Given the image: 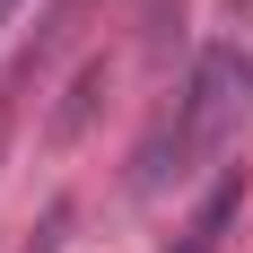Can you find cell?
I'll return each instance as SVG.
<instances>
[{
	"instance_id": "cell-1",
	"label": "cell",
	"mask_w": 253,
	"mask_h": 253,
	"mask_svg": "<svg viewBox=\"0 0 253 253\" xmlns=\"http://www.w3.org/2000/svg\"><path fill=\"white\" fill-rule=\"evenodd\" d=\"M245 114H253V52H245V44H210L201 61H192V79H183V96L166 105L157 131L140 140V157H131V192L149 201V192L183 183L192 166H210V157L245 131Z\"/></svg>"
},
{
	"instance_id": "cell-2",
	"label": "cell",
	"mask_w": 253,
	"mask_h": 253,
	"mask_svg": "<svg viewBox=\"0 0 253 253\" xmlns=\"http://www.w3.org/2000/svg\"><path fill=\"white\" fill-rule=\"evenodd\" d=\"M227 218H236V183H218V192L201 201V218H192V227H183V236H175L166 253H218V236H227Z\"/></svg>"
},
{
	"instance_id": "cell-3",
	"label": "cell",
	"mask_w": 253,
	"mask_h": 253,
	"mask_svg": "<svg viewBox=\"0 0 253 253\" xmlns=\"http://www.w3.org/2000/svg\"><path fill=\"white\" fill-rule=\"evenodd\" d=\"M61 245H70V201H52L44 218H35V236H26L18 253H61Z\"/></svg>"
},
{
	"instance_id": "cell-4",
	"label": "cell",
	"mask_w": 253,
	"mask_h": 253,
	"mask_svg": "<svg viewBox=\"0 0 253 253\" xmlns=\"http://www.w3.org/2000/svg\"><path fill=\"white\" fill-rule=\"evenodd\" d=\"M9 9H18V0H0V26H9Z\"/></svg>"
}]
</instances>
